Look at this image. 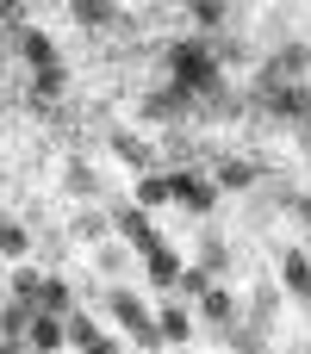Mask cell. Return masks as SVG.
<instances>
[{
  "mask_svg": "<svg viewBox=\"0 0 311 354\" xmlns=\"http://www.w3.org/2000/svg\"><path fill=\"white\" fill-rule=\"evenodd\" d=\"M118 230H125V236H137V243H150V218H143V212H131V205L118 212Z\"/></svg>",
  "mask_w": 311,
  "mask_h": 354,
  "instance_id": "cell-12",
  "label": "cell"
},
{
  "mask_svg": "<svg viewBox=\"0 0 311 354\" xmlns=\"http://www.w3.org/2000/svg\"><path fill=\"white\" fill-rule=\"evenodd\" d=\"M19 50H25L37 68H44V62H56V56H50V37H44V31H19Z\"/></svg>",
  "mask_w": 311,
  "mask_h": 354,
  "instance_id": "cell-6",
  "label": "cell"
},
{
  "mask_svg": "<svg viewBox=\"0 0 311 354\" xmlns=\"http://www.w3.org/2000/svg\"><path fill=\"white\" fill-rule=\"evenodd\" d=\"M0 249H12V255H19V249H25V230H19V224H0Z\"/></svg>",
  "mask_w": 311,
  "mask_h": 354,
  "instance_id": "cell-18",
  "label": "cell"
},
{
  "mask_svg": "<svg viewBox=\"0 0 311 354\" xmlns=\"http://www.w3.org/2000/svg\"><path fill=\"white\" fill-rule=\"evenodd\" d=\"M287 286L293 292H311V261L305 255H287Z\"/></svg>",
  "mask_w": 311,
  "mask_h": 354,
  "instance_id": "cell-11",
  "label": "cell"
},
{
  "mask_svg": "<svg viewBox=\"0 0 311 354\" xmlns=\"http://www.w3.org/2000/svg\"><path fill=\"white\" fill-rule=\"evenodd\" d=\"M218 180H224V187H249V180H256V168H249V162H224V168H218Z\"/></svg>",
  "mask_w": 311,
  "mask_h": 354,
  "instance_id": "cell-14",
  "label": "cell"
},
{
  "mask_svg": "<svg viewBox=\"0 0 311 354\" xmlns=\"http://www.w3.org/2000/svg\"><path fill=\"white\" fill-rule=\"evenodd\" d=\"M0 12H6V19H12V12H19V0H0Z\"/></svg>",
  "mask_w": 311,
  "mask_h": 354,
  "instance_id": "cell-20",
  "label": "cell"
},
{
  "mask_svg": "<svg viewBox=\"0 0 311 354\" xmlns=\"http://www.w3.org/2000/svg\"><path fill=\"white\" fill-rule=\"evenodd\" d=\"M112 149H118V156H125V162H150V156H143V143H137V137H125V131H118V137H112Z\"/></svg>",
  "mask_w": 311,
  "mask_h": 354,
  "instance_id": "cell-17",
  "label": "cell"
},
{
  "mask_svg": "<svg viewBox=\"0 0 311 354\" xmlns=\"http://www.w3.org/2000/svg\"><path fill=\"white\" fill-rule=\"evenodd\" d=\"M69 342H81V348H100V330H94L87 317H75V324H69Z\"/></svg>",
  "mask_w": 311,
  "mask_h": 354,
  "instance_id": "cell-15",
  "label": "cell"
},
{
  "mask_svg": "<svg viewBox=\"0 0 311 354\" xmlns=\"http://www.w3.org/2000/svg\"><path fill=\"white\" fill-rule=\"evenodd\" d=\"M156 336H162V342H187V317H181V311H162Z\"/></svg>",
  "mask_w": 311,
  "mask_h": 354,
  "instance_id": "cell-13",
  "label": "cell"
},
{
  "mask_svg": "<svg viewBox=\"0 0 311 354\" xmlns=\"http://www.w3.org/2000/svg\"><path fill=\"white\" fill-rule=\"evenodd\" d=\"M143 268H150V280H156V286H175V280H181V261H175V249H168V243H156V236L143 243Z\"/></svg>",
  "mask_w": 311,
  "mask_h": 354,
  "instance_id": "cell-2",
  "label": "cell"
},
{
  "mask_svg": "<svg viewBox=\"0 0 311 354\" xmlns=\"http://www.w3.org/2000/svg\"><path fill=\"white\" fill-rule=\"evenodd\" d=\"M181 106H187V87H162V93H150V118H181Z\"/></svg>",
  "mask_w": 311,
  "mask_h": 354,
  "instance_id": "cell-4",
  "label": "cell"
},
{
  "mask_svg": "<svg viewBox=\"0 0 311 354\" xmlns=\"http://www.w3.org/2000/svg\"><path fill=\"white\" fill-rule=\"evenodd\" d=\"M37 93H62V68H56V62L37 68Z\"/></svg>",
  "mask_w": 311,
  "mask_h": 354,
  "instance_id": "cell-16",
  "label": "cell"
},
{
  "mask_svg": "<svg viewBox=\"0 0 311 354\" xmlns=\"http://www.w3.org/2000/svg\"><path fill=\"white\" fill-rule=\"evenodd\" d=\"M162 199H175V187H168L162 174H143V180H137V205H162Z\"/></svg>",
  "mask_w": 311,
  "mask_h": 354,
  "instance_id": "cell-5",
  "label": "cell"
},
{
  "mask_svg": "<svg viewBox=\"0 0 311 354\" xmlns=\"http://www.w3.org/2000/svg\"><path fill=\"white\" fill-rule=\"evenodd\" d=\"M206 317H231V299H224V292H218V286H212V292H206Z\"/></svg>",
  "mask_w": 311,
  "mask_h": 354,
  "instance_id": "cell-19",
  "label": "cell"
},
{
  "mask_svg": "<svg viewBox=\"0 0 311 354\" xmlns=\"http://www.w3.org/2000/svg\"><path fill=\"white\" fill-rule=\"evenodd\" d=\"M62 336H69V330H62V324H56V311H50V317H37V324H31V342H37V348H56V342H62Z\"/></svg>",
  "mask_w": 311,
  "mask_h": 354,
  "instance_id": "cell-7",
  "label": "cell"
},
{
  "mask_svg": "<svg viewBox=\"0 0 311 354\" xmlns=\"http://www.w3.org/2000/svg\"><path fill=\"white\" fill-rule=\"evenodd\" d=\"M168 68H175V87H187V93H212L218 87V62H212L206 44H175Z\"/></svg>",
  "mask_w": 311,
  "mask_h": 354,
  "instance_id": "cell-1",
  "label": "cell"
},
{
  "mask_svg": "<svg viewBox=\"0 0 311 354\" xmlns=\"http://www.w3.org/2000/svg\"><path fill=\"white\" fill-rule=\"evenodd\" d=\"M168 187H175V199H187V205H199V212L218 199V187H212V180H199V174H181V180H168Z\"/></svg>",
  "mask_w": 311,
  "mask_h": 354,
  "instance_id": "cell-3",
  "label": "cell"
},
{
  "mask_svg": "<svg viewBox=\"0 0 311 354\" xmlns=\"http://www.w3.org/2000/svg\"><path fill=\"white\" fill-rule=\"evenodd\" d=\"M25 324H31V311H25V305H6V311H0V336H6V342H12V336H25Z\"/></svg>",
  "mask_w": 311,
  "mask_h": 354,
  "instance_id": "cell-9",
  "label": "cell"
},
{
  "mask_svg": "<svg viewBox=\"0 0 311 354\" xmlns=\"http://www.w3.org/2000/svg\"><path fill=\"white\" fill-rule=\"evenodd\" d=\"M37 299H44V311H56V317L69 311V286H62V280H44V286H37Z\"/></svg>",
  "mask_w": 311,
  "mask_h": 354,
  "instance_id": "cell-8",
  "label": "cell"
},
{
  "mask_svg": "<svg viewBox=\"0 0 311 354\" xmlns=\"http://www.w3.org/2000/svg\"><path fill=\"white\" fill-rule=\"evenodd\" d=\"M75 19L81 25H112V6L106 0H75Z\"/></svg>",
  "mask_w": 311,
  "mask_h": 354,
  "instance_id": "cell-10",
  "label": "cell"
}]
</instances>
